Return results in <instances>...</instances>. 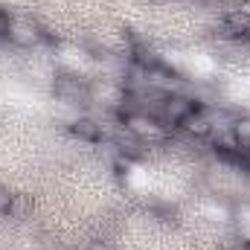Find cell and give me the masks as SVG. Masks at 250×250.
Masks as SVG:
<instances>
[{
  "mask_svg": "<svg viewBox=\"0 0 250 250\" xmlns=\"http://www.w3.org/2000/svg\"><path fill=\"white\" fill-rule=\"evenodd\" d=\"M0 35L15 47H38L44 41H53V35L38 21L23 15H9V12H0Z\"/></svg>",
  "mask_w": 250,
  "mask_h": 250,
  "instance_id": "6da1fadb",
  "label": "cell"
},
{
  "mask_svg": "<svg viewBox=\"0 0 250 250\" xmlns=\"http://www.w3.org/2000/svg\"><path fill=\"white\" fill-rule=\"evenodd\" d=\"M120 125L131 137H137L143 143H163V140H169V131H172L163 120H157L146 108H125V111H120Z\"/></svg>",
  "mask_w": 250,
  "mask_h": 250,
  "instance_id": "7a4b0ae2",
  "label": "cell"
},
{
  "mask_svg": "<svg viewBox=\"0 0 250 250\" xmlns=\"http://www.w3.org/2000/svg\"><path fill=\"white\" fill-rule=\"evenodd\" d=\"M53 96L64 105H87V102H93V84L76 73H56Z\"/></svg>",
  "mask_w": 250,
  "mask_h": 250,
  "instance_id": "3957f363",
  "label": "cell"
},
{
  "mask_svg": "<svg viewBox=\"0 0 250 250\" xmlns=\"http://www.w3.org/2000/svg\"><path fill=\"white\" fill-rule=\"evenodd\" d=\"M178 128H184L189 137H198V140H209V137H215V131H218L215 120L209 117V111H207L204 105H201V108H195V111H192L187 120L178 125Z\"/></svg>",
  "mask_w": 250,
  "mask_h": 250,
  "instance_id": "277c9868",
  "label": "cell"
},
{
  "mask_svg": "<svg viewBox=\"0 0 250 250\" xmlns=\"http://www.w3.org/2000/svg\"><path fill=\"white\" fill-rule=\"evenodd\" d=\"M224 26H227L233 35L250 38V0H236V3L227 6V12H224Z\"/></svg>",
  "mask_w": 250,
  "mask_h": 250,
  "instance_id": "5b68a950",
  "label": "cell"
},
{
  "mask_svg": "<svg viewBox=\"0 0 250 250\" xmlns=\"http://www.w3.org/2000/svg\"><path fill=\"white\" fill-rule=\"evenodd\" d=\"M70 134L79 137V140H84V143H102L105 140V128L99 123H93V120H87V117L73 120L70 123Z\"/></svg>",
  "mask_w": 250,
  "mask_h": 250,
  "instance_id": "8992f818",
  "label": "cell"
},
{
  "mask_svg": "<svg viewBox=\"0 0 250 250\" xmlns=\"http://www.w3.org/2000/svg\"><path fill=\"white\" fill-rule=\"evenodd\" d=\"M12 209H15V195L0 184V215H9Z\"/></svg>",
  "mask_w": 250,
  "mask_h": 250,
  "instance_id": "52a82bcc",
  "label": "cell"
},
{
  "mask_svg": "<svg viewBox=\"0 0 250 250\" xmlns=\"http://www.w3.org/2000/svg\"><path fill=\"white\" fill-rule=\"evenodd\" d=\"M87 250H114V248H111L108 242H90V245H87Z\"/></svg>",
  "mask_w": 250,
  "mask_h": 250,
  "instance_id": "ba28073f",
  "label": "cell"
}]
</instances>
